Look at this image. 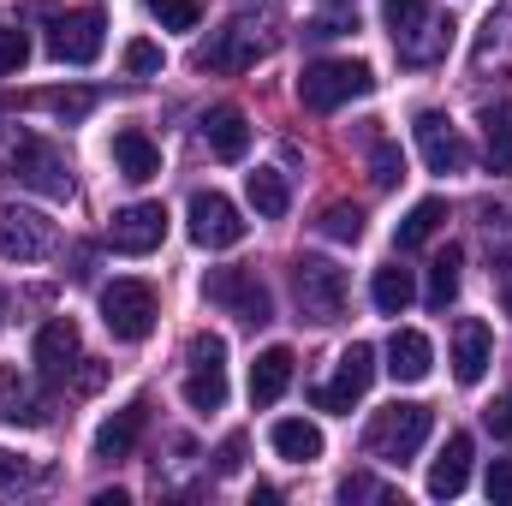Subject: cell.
I'll list each match as a JSON object with an SVG mask.
<instances>
[{"instance_id":"cb8c5ba5","label":"cell","mask_w":512,"mask_h":506,"mask_svg":"<svg viewBox=\"0 0 512 506\" xmlns=\"http://www.w3.org/2000/svg\"><path fill=\"white\" fill-rule=\"evenodd\" d=\"M0 423H12V429H36V423H42V399H36V387L18 376L12 364H0Z\"/></svg>"},{"instance_id":"52a82bcc","label":"cell","mask_w":512,"mask_h":506,"mask_svg":"<svg viewBox=\"0 0 512 506\" xmlns=\"http://www.w3.org/2000/svg\"><path fill=\"white\" fill-rule=\"evenodd\" d=\"M185 233H191L197 251H233V245L251 233V221L239 215L233 197H221V191H197V197L185 203Z\"/></svg>"},{"instance_id":"4316f807","label":"cell","mask_w":512,"mask_h":506,"mask_svg":"<svg viewBox=\"0 0 512 506\" xmlns=\"http://www.w3.org/2000/svg\"><path fill=\"white\" fill-rule=\"evenodd\" d=\"M245 197H251V209L262 215V221H280V215L292 209L286 173H274V167H256V173H245Z\"/></svg>"},{"instance_id":"e0dca14e","label":"cell","mask_w":512,"mask_h":506,"mask_svg":"<svg viewBox=\"0 0 512 506\" xmlns=\"http://www.w3.org/2000/svg\"><path fill=\"white\" fill-rule=\"evenodd\" d=\"M268 48H262V36L256 30H245V24H227L203 54H197V66L203 72H251L256 60H262Z\"/></svg>"},{"instance_id":"f1b7e54d","label":"cell","mask_w":512,"mask_h":506,"mask_svg":"<svg viewBox=\"0 0 512 506\" xmlns=\"http://www.w3.org/2000/svg\"><path fill=\"white\" fill-rule=\"evenodd\" d=\"M441 221H447V203H441V197H423V203H411V215L393 227V245H399V251H417V245L435 239Z\"/></svg>"},{"instance_id":"4fadbf2b","label":"cell","mask_w":512,"mask_h":506,"mask_svg":"<svg viewBox=\"0 0 512 506\" xmlns=\"http://www.w3.org/2000/svg\"><path fill=\"white\" fill-rule=\"evenodd\" d=\"M161 239H167V209L161 203H131L108 227V245L120 256H149V251H161Z\"/></svg>"},{"instance_id":"5bb4252c","label":"cell","mask_w":512,"mask_h":506,"mask_svg":"<svg viewBox=\"0 0 512 506\" xmlns=\"http://www.w3.org/2000/svg\"><path fill=\"white\" fill-rule=\"evenodd\" d=\"M417 149H423V161H429V173H465V137L453 131V120L447 114H435V108H423L417 114Z\"/></svg>"},{"instance_id":"6da1fadb","label":"cell","mask_w":512,"mask_h":506,"mask_svg":"<svg viewBox=\"0 0 512 506\" xmlns=\"http://www.w3.org/2000/svg\"><path fill=\"white\" fill-rule=\"evenodd\" d=\"M387 36L399 48V60L411 66H435L453 48V18L435 12V0H387Z\"/></svg>"},{"instance_id":"7bdbcfd3","label":"cell","mask_w":512,"mask_h":506,"mask_svg":"<svg viewBox=\"0 0 512 506\" xmlns=\"http://www.w3.org/2000/svg\"><path fill=\"white\" fill-rule=\"evenodd\" d=\"M346 30H352V18H316V24H310L304 36H316V42H328V36H346Z\"/></svg>"},{"instance_id":"ffe728a7","label":"cell","mask_w":512,"mask_h":506,"mask_svg":"<svg viewBox=\"0 0 512 506\" xmlns=\"http://www.w3.org/2000/svg\"><path fill=\"white\" fill-rule=\"evenodd\" d=\"M203 143H209L221 161H245V149H251V120H245V108H233V102L209 108V114H203Z\"/></svg>"},{"instance_id":"9a60e30c","label":"cell","mask_w":512,"mask_h":506,"mask_svg":"<svg viewBox=\"0 0 512 506\" xmlns=\"http://www.w3.org/2000/svg\"><path fill=\"white\" fill-rule=\"evenodd\" d=\"M489 364H495V334H489V322L465 316L453 328V376H459V387H477L489 376Z\"/></svg>"},{"instance_id":"60d3db41","label":"cell","mask_w":512,"mask_h":506,"mask_svg":"<svg viewBox=\"0 0 512 506\" xmlns=\"http://www.w3.org/2000/svg\"><path fill=\"white\" fill-rule=\"evenodd\" d=\"M483 423H489V435H495V441H512V393H501V399L483 411Z\"/></svg>"},{"instance_id":"3957f363","label":"cell","mask_w":512,"mask_h":506,"mask_svg":"<svg viewBox=\"0 0 512 506\" xmlns=\"http://www.w3.org/2000/svg\"><path fill=\"white\" fill-rule=\"evenodd\" d=\"M370 90H376V72L364 60H316L298 72V102L310 114H334L346 102H364Z\"/></svg>"},{"instance_id":"d4e9b609","label":"cell","mask_w":512,"mask_h":506,"mask_svg":"<svg viewBox=\"0 0 512 506\" xmlns=\"http://www.w3.org/2000/svg\"><path fill=\"white\" fill-rule=\"evenodd\" d=\"M268 447H274L286 465H310V459H322V429L304 423V417H280V423L268 429Z\"/></svg>"},{"instance_id":"f6af8a7d","label":"cell","mask_w":512,"mask_h":506,"mask_svg":"<svg viewBox=\"0 0 512 506\" xmlns=\"http://www.w3.org/2000/svg\"><path fill=\"white\" fill-rule=\"evenodd\" d=\"M0 322H6V298H0Z\"/></svg>"},{"instance_id":"d6a6232c","label":"cell","mask_w":512,"mask_h":506,"mask_svg":"<svg viewBox=\"0 0 512 506\" xmlns=\"http://www.w3.org/2000/svg\"><path fill=\"white\" fill-rule=\"evenodd\" d=\"M143 6H149V18L161 30H197L203 24V6L197 0H143Z\"/></svg>"},{"instance_id":"83f0119b","label":"cell","mask_w":512,"mask_h":506,"mask_svg":"<svg viewBox=\"0 0 512 506\" xmlns=\"http://www.w3.org/2000/svg\"><path fill=\"white\" fill-rule=\"evenodd\" d=\"M370 298H376V310H382V316H405V310H411V298H417V280H411V268H399V262L376 268V280H370Z\"/></svg>"},{"instance_id":"603a6c76","label":"cell","mask_w":512,"mask_h":506,"mask_svg":"<svg viewBox=\"0 0 512 506\" xmlns=\"http://www.w3.org/2000/svg\"><path fill=\"white\" fill-rule=\"evenodd\" d=\"M471 66H477V72H512V0L501 12H489V24L477 30Z\"/></svg>"},{"instance_id":"ab89813d","label":"cell","mask_w":512,"mask_h":506,"mask_svg":"<svg viewBox=\"0 0 512 506\" xmlns=\"http://www.w3.org/2000/svg\"><path fill=\"white\" fill-rule=\"evenodd\" d=\"M483 489H489V501L495 506H512V459H495V465H489Z\"/></svg>"},{"instance_id":"ba28073f","label":"cell","mask_w":512,"mask_h":506,"mask_svg":"<svg viewBox=\"0 0 512 506\" xmlns=\"http://www.w3.org/2000/svg\"><path fill=\"white\" fill-rule=\"evenodd\" d=\"M203 298H209L215 310L239 316L245 328L274 322V298H268V286L256 280V268H215V274L203 280Z\"/></svg>"},{"instance_id":"ee69618b","label":"cell","mask_w":512,"mask_h":506,"mask_svg":"<svg viewBox=\"0 0 512 506\" xmlns=\"http://www.w3.org/2000/svg\"><path fill=\"white\" fill-rule=\"evenodd\" d=\"M501 304H507V316H512V262L501 268Z\"/></svg>"},{"instance_id":"277c9868","label":"cell","mask_w":512,"mask_h":506,"mask_svg":"<svg viewBox=\"0 0 512 506\" xmlns=\"http://www.w3.org/2000/svg\"><path fill=\"white\" fill-rule=\"evenodd\" d=\"M6 167H12L18 185L42 191V197H54V203L72 197V161H66V149H60L54 137H18V143L6 149Z\"/></svg>"},{"instance_id":"9c48e42d","label":"cell","mask_w":512,"mask_h":506,"mask_svg":"<svg viewBox=\"0 0 512 506\" xmlns=\"http://www.w3.org/2000/svg\"><path fill=\"white\" fill-rule=\"evenodd\" d=\"M102 322L126 346L149 340L155 334V286L149 280H114V286H102Z\"/></svg>"},{"instance_id":"f35d334b","label":"cell","mask_w":512,"mask_h":506,"mask_svg":"<svg viewBox=\"0 0 512 506\" xmlns=\"http://www.w3.org/2000/svg\"><path fill=\"white\" fill-rule=\"evenodd\" d=\"M340 501H393V489L358 471V477H346V483H340Z\"/></svg>"},{"instance_id":"7402d4cb","label":"cell","mask_w":512,"mask_h":506,"mask_svg":"<svg viewBox=\"0 0 512 506\" xmlns=\"http://www.w3.org/2000/svg\"><path fill=\"white\" fill-rule=\"evenodd\" d=\"M429 364H435V346H429V334H417V328H393V340H387V376L393 381H423L429 376Z\"/></svg>"},{"instance_id":"30bf717a","label":"cell","mask_w":512,"mask_h":506,"mask_svg":"<svg viewBox=\"0 0 512 506\" xmlns=\"http://www.w3.org/2000/svg\"><path fill=\"white\" fill-rule=\"evenodd\" d=\"M102 42H108V12L102 6H72L48 24V54L60 66H90L102 54Z\"/></svg>"},{"instance_id":"74e56055","label":"cell","mask_w":512,"mask_h":506,"mask_svg":"<svg viewBox=\"0 0 512 506\" xmlns=\"http://www.w3.org/2000/svg\"><path fill=\"white\" fill-rule=\"evenodd\" d=\"M370 179H376V185H399V179H405V155H399V149H393V143H376V161H370Z\"/></svg>"},{"instance_id":"ac0fdd59","label":"cell","mask_w":512,"mask_h":506,"mask_svg":"<svg viewBox=\"0 0 512 506\" xmlns=\"http://www.w3.org/2000/svg\"><path fill=\"white\" fill-rule=\"evenodd\" d=\"M72 364H78V322H66V316L42 322L36 328V370L48 381H66Z\"/></svg>"},{"instance_id":"e575fe53","label":"cell","mask_w":512,"mask_h":506,"mask_svg":"<svg viewBox=\"0 0 512 506\" xmlns=\"http://www.w3.org/2000/svg\"><path fill=\"white\" fill-rule=\"evenodd\" d=\"M161 66H167V54H161L149 36L126 42V72H131V78H161Z\"/></svg>"},{"instance_id":"484cf974","label":"cell","mask_w":512,"mask_h":506,"mask_svg":"<svg viewBox=\"0 0 512 506\" xmlns=\"http://www.w3.org/2000/svg\"><path fill=\"white\" fill-rule=\"evenodd\" d=\"M286 387H292V352L286 346H268L251 364V405H274Z\"/></svg>"},{"instance_id":"b9f144b4","label":"cell","mask_w":512,"mask_h":506,"mask_svg":"<svg viewBox=\"0 0 512 506\" xmlns=\"http://www.w3.org/2000/svg\"><path fill=\"white\" fill-rule=\"evenodd\" d=\"M239 465H245V435H227V441H221V453H215V471H221V477H233Z\"/></svg>"},{"instance_id":"836d02e7","label":"cell","mask_w":512,"mask_h":506,"mask_svg":"<svg viewBox=\"0 0 512 506\" xmlns=\"http://www.w3.org/2000/svg\"><path fill=\"white\" fill-rule=\"evenodd\" d=\"M36 102H42L48 114H60V120H84V114L96 108V96H90V90H42Z\"/></svg>"},{"instance_id":"5b68a950","label":"cell","mask_w":512,"mask_h":506,"mask_svg":"<svg viewBox=\"0 0 512 506\" xmlns=\"http://www.w3.org/2000/svg\"><path fill=\"white\" fill-rule=\"evenodd\" d=\"M292 298H298V316L328 328L346 316V274L328 262V256H298L292 262Z\"/></svg>"},{"instance_id":"7a4b0ae2","label":"cell","mask_w":512,"mask_h":506,"mask_svg":"<svg viewBox=\"0 0 512 506\" xmlns=\"http://www.w3.org/2000/svg\"><path fill=\"white\" fill-rule=\"evenodd\" d=\"M429 429H435V411H429V405H417V399H393V405H382V411L370 417V429H364V453H370V459H387V465H405V459L429 441Z\"/></svg>"},{"instance_id":"8fae6325","label":"cell","mask_w":512,"mask_h":506,"mask_svg":"<svg viewBox=\"0 0 512 506\" xmlns=\"http://www.w3.org/2000/svg\"><path fill=\"white\" fill-rule=\"evenodd\" d=\"M370 381H376V346L352 340V346L340 352V364H334V381L316 387V411H352V405L370 393Z\"/></svg>"},{"instance_id":"4dcf8cb0","label":"cell","mask_w":512,"mask_h":506,"mask_svg":"<svg viewBox=\"0 0 512 506\" xmlns=\"http://www.w3.org/2000/svg\"><path fill=\"white\" fill-rule=\"evenodd\" d=\"M459 262H465L459 245H447V251L429 262V286H423V304H429V310H447V304L459 298Z\"/></svg>"},{"instance_id":"7c38bea8","label":"cell","mask_w":512,"mask_h":506,"mask_svg":"<svg viewBox=\"0 0 512 506\" xmlns=\"http://www.w3.org/2000/svg\"><path fill=\"white\" fill-rule=\"evenodd\" d=\"M54 251V221L36 209H0V256L6 262H42Z\"/></svg>"},{"instance_id":"44dd1931","label":"cell","mask_w":512,"mask_h":506,"mask_svg":"<svg viewBox=\"0 0 512 506\" xmlns=\"http://www.w3.org/2000/svg\"><path fill=\"white\" fill-rule=\"evenodd\" d=\"M114 167H120V179H131V185H149L161 173V143L137 126L114 131Z\"/></svg>"},{"instance_id":"8d00e7d4","label":"cell","mask_w":512,"mask_h":506,"mask_svg":"<svg viewBox=\"0 0 512 506\" xmlns=\"http://www.w3.org/2000/svg\"><path fill=\"white\" fill-rule=\"evenodd\" d=\"M24 60H30V36L24 30H0V78L24 72Z\"/></svg>"},{"instance_id":"d590c367","label":"cell","mask_w":512,"mask_h":506,"mask_svg":"<svg viewBox=\"0 0 512 506\" xmlns=\"http://www.w3.org/2000/svg\"><path fill=\"white\" fill-rule=\"evenodd\" d=\"M30 483H36V465H30L24 453L0 447V489H30Z\"/></svg>"},{"instance_id":"f546056e","label":"cell","mask_w":512,"mask_h":506,"mask_svg":"<svg viewBox=\"0 0 512 506\" xmlns=\"http://www.w3.org/2000/svg\"><path fill=\"white\" fill-rule=\"evenodd\" d=\"M477 120H483V143H489V167L507 173L512 167V102H489Z\"/></svg>"},{"instance_id":"2e32d148","label":"cell","mask_w":512,"mask_h":506,"mask_svg":"<svg viewBox=\"0 0 512 506\" xmlns=\"http://www.w3.org/2000/svg\"><path fill=\"white\" fill-rule=\"evenodd\" d=\"M149 429V399H131L120 405L102 429H96V441H90V453L102 459V465H114V459H131V447H137V435Z\"/></svg>"},{"instance_id":"1f68e13d","label":"cell","mask_w":512,"mask_h":506,"mask_svg":"<svg viewBox=\"0 0 512 506\" xmlns=\"http://www.w3.org/2000/svg\"><path fill=\"white\" fill-rule=\"evenodd\" d=\"M316 227H322V239H334V245H358V239H364V209H358V203H328Z\"/></svg>"},{"instance_id":"8992f818","label":"cell","mask_w":512,"mask_h":506,"mask_svg":"<svg viewBox=\"0 0 512 506\" xmlns=\"http://www.w3.org/2000/svg\"><path fill=\"white\" fill-rule=\"evenodd\" d=\"M185 405L191 411H221L227 405V340L221 334H191L185 340Z\"/></svg>"},{"instance_id":"d6986e66","label":"cell","mask_w":512,"mask_h":506,"mask_svg":"<svg viewBox=\"0 0 512 506\" xmlns=\"http://www.w3.org/2000/svg\"><path fill=\"white\" fill-rule=\"evenodd\" d=\"M471 459H477V441H471V435H447L441 459L429 465V495H435V501L465 495V483H471Z\"/></svg>"}]
</instances>
